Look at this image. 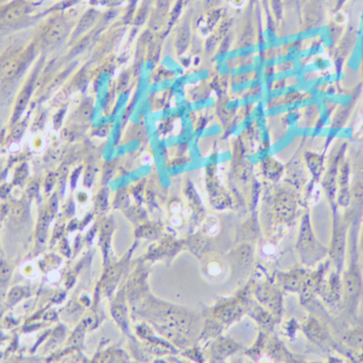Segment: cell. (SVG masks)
Masks as SVG:
<instances>
[{
	"label": "cell",
	"mask_w": 363,
	"mask_h": 363,
	"mask_svg": "<svg viewBox=\"0 0 363 363\" xmlns=\"http://www.w3.org/2000/svg\"><path fill=\"white\" fill-rule=\"evenodd\" d=\"M82 114H83V117H84V118H86V119H89V118L91 117V107L89 105V104L83 105V107H82Z\"/></svg>",
	"instance_id": "obj_12"
},
{
	"label": "cell",
	"mask_w": 363,
	"mask_h": 363,
	"mask_svg": "<svg viewBox=\"0 0 363 363\" xmlns=\"http://www.w3.org/2000/svg\"><path fill=\"white\" fill-rule=\"evenodd\" d=\"M37 185H36V184H34V183H33V184H31V185L29 186L28 194L30 195L31 197H33V196H34V195L36 194V192H37Z\"/></svg>",
	"instance_id": "obj_14"
},
{
	"label": "cell",
	"mask_w": 363,
	"mask_h": 363,
	"mask_svg": "<svg viewBox=\"0 0 363 363\" xmlns=\"http://www.w3.org/2000/svg\"><path fill=\"white\" fill-rule=\"evenodd\" d=\"M21 296H22V292H21V289H14L11 291V293L9 295V300L12 303H15L21 298Z\"/></svg>",
	"instance_id": "obj_11"
},
{
	"label": "cell",
	"mask_w": 363,
	"mask_h": 363,
	"mask_svg": "<svg viewBox=\"0 0 363 363\" xmlns=\"http://www.w3.org/2000/svg\"><path fill=\"white\" fill-rule=\"evenodd\" d=\"M47 227H48V219H47V217H42V219H41L40 225H39V232H38V234L40 236V239H43V238L45 237Z\"/></svg>",
	"instance_id": "obj_8"
},
{
	"label": "cell",
	"mask_w": 363,
	"mask_h": 363,
	"mask_svg": "<svg viewBox=\"0 0 363 363\" xmlns=\"http://www.w3.org/2000/svg\"><path fill=\"white\" fill-rule=\"evenodd\" d=\"M112 315L115 318L116 320L119 322L120 324H123L125 319L124 314H123V311L119 309V308H113L112 309Z\"/></svg>",
	"instance_id": "obj_10"
},
{
	"label": "cell",
	"mask_w": 363,
	"mask_h": 363,
	"mask_svg": "<svg viewBox=\"0 0 363 363\" xmlns=\"http://www.w3.org/2000/svg\"><path fill=\"white\" fill-rule=\"evenodd\" d=\"M346 227L340 220H335L334 235L332 239L331 256L334 259L336 268H341L346 247Z\"/></svg>",
	"instance_id": "obj_1"
},
{
	"label": "cell",
	"mask_w": 363,
	"mask_h": 363,
	"mask_svg": "<svg viewBox=\"0 0 363 363\" xmlns=\"http://www.w3.org/2000/svg\"><path fill=\"white\" fill-rule=\"evenodd\" d=\"M66 33V26L62 22H56L50 26L44 34L47 45H54L62 40Z\"/></svg>",
	"instance_id": "obj_3"
},
{
	"label": "cell",
	"mask_w": 363,
	"mask_h": 363,
	"mask_svg": "<svg viewBox=\"0 0 363 363\" xmlns=\"http://www.w3.org/2000/svg\"><path fill=\"white\" fill-rule=\"evenodd\" d=\"M32 88L31 87H26L24 91L21 92V96L19 97L17 101L16 108L14 112V120H17L21 116L22 112L25 110L26 104L28 103V99L31 95Z\"/></svg>",
	"instance_id": "obj_5"
},
{
	"label": "cell",
	"mask_w": 363,
	"mask_h": 363,
	"mask_svg": "<svg viewBox=\"0 0 363 363\" xmlns=\"http://www.w3.org/2000/svg\"><path fill=\"white\" fill-rule=\"evenodd\" d=\"M95 19L96 13L94 12L91 11V12L87 13L86 15L83 17L82 21H80V23H79L78 26L77 28V35L81 34V33L85 32L88 29L90 28L91 26L93 25Z\"/></svg>",
	"instance_id": "obj_6"
},
{
	"label": "cell",
	"mask_w": 363,
	"mask_h": 363,
	"mask_svg": "<svg viewBox=\"0 0 363 363\" xmlns=\"http://www.w3.org/2000/svg\"><path fill=\"white\" fill-rule=\"evenodd\" d=\"M106 193L105 192H104V191H102L100 194L99 195V197H98V200H97V205H98V207H99V208H101V209H104L105 208V207H106Z\"/></svg>",
	"instance_id": "obj_9"
},
{
	"label": "cell",
	"mask_w": 363,
	"mask_h": 363,
	"mask_svg": "<svg viewBox=\"0 0 363 363\" xmlns=\"http://www.w3.org/2000/svg\"><path fill=\"white\" fill-rule=\"evenodd\" d=\"M361 249H362V253H363V230H362V236H361Z\"/></svg>",
	"instance_id": "obj_15"
},
{
	"label": "cell",
	"mask_w": 363,
	"mask_h": 363,
	"mask_svg": "<svg viewBox=\"0 0 363 363\" xmlns=\"http://www.w3.org/2000/svg\"><path fill=\"white\" fill-rule=\"evenodd\" d=\"M363 289V281L357 266L353 265L348 268L344 276V290L345 296L350 302L358 298Z\"/></svg>",
	"instance_id": "obj_2"
},
{
	"label": "cell",
	"mask_w": 363,
	"mask_h": 363,
	"mask_svg": "<svg viewBox=\"0 0 363 363\" xmlns=\"http://www.w3.org/2000/svg\"><path fill=\"white\" fill-rule=\"evenodd\" d=\"M9 275H10V269H9L8 267L5 266V265H2V268H1V277H2V279H4V276H5L6 279H7Z\"/></svg>",
	"instance_id": "obj_13"
},
{
	"label": "cell",
	"mask_w": 363,
	"mask_h": 363,
	"mask_svg": "<svg viewBox=\"0 0 363 363\" xmlns=\"http://www.w3.org/2000/svg\"><path fill=\"white\" fill-rule=\"evenodd\" d=\"M20 69V64L13 59H6L2 62L1 73L4 78H13Z\"/></svg>",
	"instance_id": "obj_4"
},
{
	"label": "cell",
	"mask_w": 363,
	"mask_h": 363,
	"mask_svg": "<svg viewBox=\"0 0 363 363\" xmlns=\"http://www.w3.org/2000/svg\"><path fill=\"white\" fill-rule=\"evenodd\" d=\"M23 13V10L22 8L20 7H14L12 8L11 10H9L6 12V13L3 16L4 21L6 22H12V21H16L21 16V14Z\"/></svg>",
	"instance_id": "obj_7"
}]
</instances>
